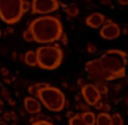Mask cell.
Here are the masks:
<instances>
[{
  "mask_svg": "<svg viewBox=\"0 0 128 125\" xmlns=\"http://www.w3.org/2000/svg\"><path fill=\"white\" fill-rule=\"evenodd\" d=\"M101 66L109 74L113 75L115 79L124 78L127 75V65H128V54L123 50L110 48L104 51L101 57L97 58Z\"/></svg>",
  "mask_w": 128,
  "mask_h": 125,
  "instance_id": "3",
  "label": "cell"
},
{
  "mask_svg": "<svg viewBox=\"0 0 128 125\" xmlns=\"http://www.w3.org/2000/svg\"><path fill=\"white\" fill-rule=\"evenodd\" d=\"M105 19L106 18H105L104 13H101V12H92V13H89V15L85 18V24L89 27V28L97 30L104 24Z\"/></svg>",
  "mask_w": 128,
  "mask_h": 125,
  "instance_id": "11",
  "label": "cell"
},
{
  "mask_svg": "<svg viewBox=\"0 0 128 125\" xmlns=\"http://www.w3.org/2000/svg\"><path fill=\"white\" fill-rule=\"evenodd\" d=\"M34 121H35V119H34V116H32V117H30V121H28V123H30V124H32Z\"/></svg>",
  "mask_w": 128,
  "mask_h": 125,
  "instance_id": "43",
  "label": "cell"
},
{
  "mask_svg": "<svg viewBox=\"0 0 128 125\" xmlns=\"http://www.w3.org/2000/svg\"><path fill=\"white\" fill-rule=\"evenodd\" d=\"M102 106H104V102L101 101V100H100V101H98V102L94 105V108H96L97 110H102Z\"/></svg>",
  "mask_w": 128,
  "mask_h": 125,
  "instance_id": "28",
  "label": "cell"
},
{
  "mask_svg": "<svg viewBox=\"0 0 128 125\" xmlns=\"http://www.w3.org/2000/svg\"><path fill=\"white\" fill-rule=\"evenodd\" d=\"M100 3H101L102 5H112L110 0H100Z\"/></svg>",
  "mask_w": 128,
  "mask_h": 125,
  "instance_id": "34",
  "label": "cell"
},
{
  "mask_svg": "<svg viewBox=\"0 0 128 125\" xmlns=\"http://www.w3.org/2000/svg\"><path fill=\"white\" fill-rule=\"evenodd\" d=\"M86 53L88 54H96L97 53V47L94 43H88L86 44Z\"/></svg>",
  "mask_w": 128,
  "mask_h": 125,
  "instance_id": "21",
  "label": "cell"
},
{
  "mask_svg": "<svg viewBox=\"0 0 128 125\" xmlns=\"http://www.w3.org/2000/svg\"><path fill=\"white\" fill-rule=\"evenodd\" d=\"M7 101H8V104H10L11 106H15V105H16V101H15L14 98H11V97H8V98H7Z\"/></svg>",
  "mask_w": 128,
  "mask_h": 125,
  "instance_id": "33",
  "label": "cell"
},
{
  "mask_svg": "<svg viewBox=\"0 0 128 125\" xmlns=\"http://www.w3.org/2000/svg\"><path fill=\"white\" fill-rule=\"evenodd\" d=\"M127 114H128V109H127Z\"/></svg>",
  "mask_w": 128,
  "mask_h": 125,
  "instance_id": "49",
  "label": "cell"
},
{
  "mask_svg": "<svg viewBox=\"0 0 128 125\" xmlns=\"http://www.w3.org/2000/svg\"><path fill=\"white\" fill-rule=\"evenodd\" d=\"M100 36L106 40H115L122 35V27L117 23H115L112 19H105V22L98 31Z\"/></svg>",
  "mask_w": 128,
  "mask_h": 125,
  "instance_id": "8",
  "label": "cell"
},
{
  "mask_svg": "<svg viewBox=\"0 0 128 125\" xmlns=\"http://www.w3.org/2000/svg\"><path fill=\"white\" fill-rule=\"evenodd\" d=\"M116 1L120 5H128V0H116Z\"/></svg>",
  "mask_w": 128,
  "mask_h": 125,
  "instance_id": "35",
  "label": "cell"
},
{
  "mask_svg": "<svg viewBox=\"0 0 128 125\" xmlns=\"http://www.w3.org/2000/svg\"><path fill=\"white\" fill-rule=\"evenodd\" d=\"M127 34H128V28L127 27H123L122 28V35H127Z\"/></svg>",
  "mask_w": 128,
  "mask_h": 125,
  "instance_id": "39",
  "label": "cell"
},
{
  "mask_svg": "<svg viewBox=\"0 0 128 125\" xmlns=\"http://www.w3.org/2000/svg\"><path fill=\"white\" fill-rule=\"evenodd\" d=\"M64 11L65 13L68 15V18H77L80 15V8L77 7V4H74V3H72V4H65L64 7Z\"/></svg>",
  "mask_w": 128,
  "mask_h": 125,
  "instance_id": "13",
  "label": "cell"
},
{
  "mask_svg": "<svg viewBox=\"0 0 128 125\" xmlns=\"http://www.w3.org/2000/svg\"><path fill=\"white\" fill-rule=\"evenodd\" d=\"M94 86L97 88V90L100 92L101 96H106L109 92V88L106 85V82H102V81H98V82H94Z\"/></svg>",
  "mask_w": 128,
  "mask_h": 125,
  "instance_id": "16",
  "label": "cell"
},
{
  "mask_svg": "<svg viewBox=\"0 0 128 125\" xmlns=\"http://www.w3.org/2000/svg\"><path fill=\"white\" fill-rule=\"evenodd\" d=\"M0 125H7V121L4 119H0Z\"/></svg>",
  "mask_w": 128,
  "mask_h": 125,
  "instance_id": "42",
  "label": "cell"
},
{
  "mask_svg": "<svg viewBox=\"0 0 128 125\" xmlns=\"http://www.w3.org/2000/svg\"><path fill=\"white\" fill-rule=\"evenodd\" d=\"M85 71H86V74H88V77L94 82H98V81H102V82L115 81L113 75L109 74V73L102 67L97 58L86 62L85 63Z\"/></svg>",
  "mask_w": 128,
  "mask_h": 125,
  "instance_id": "6",
  "label": "cell"
},
{
  "mask_svg": "<svg viewBox=\"0 0 128 125\" xmlns=\"http://www.w3.org/2000/svg\"><path fill=\"white\" fill-rule=\"evenodd\" d=\"M2 96L4 97V98H8V97H10V92L7 89H3L2 90Z\"/></svg>",
  "mask_w": 128,
  "mask_h": 125,
  "instance_id": "31",
  "label": "cell"
},
{
  "mask_svg": "<svg viewBox=\"0 0 128 125\" xmlns=\"http://www.w3.org/2000/svg\"><path fill=\"white\" fill-rule=\"evenodd\" d=\"M38 67L42 70H55L58 69L64 61V50L61 48L60 43H51V44H42L35 50Z\"/></svg>",
  "mask_w": 128,
  "mask_h": 125,
  "instance_id": "4",
  "label": "cell"
},
{
  "mask_svg": "<svg viewBox=\"0 0 128 125\" xmlns=\"http://www.w3.org/2000/svg\"><path fill=\"white\" fill-rule=\"evenodd\" d=\"M22 36H23V39H24L26 42H34V35H32V32H31L28 28L23 31Z\"/></svg>",
  "mask_w": 128,
  "mask_h": 125,
  "instance_id": "19",
  "label": "cell"
},
{
  "mask_svg": "<svg viewBox=\"0 0 128 125\" xmlns=\"http://www.w3.org/2000/svg\"><path fill=\"white\" fill-rule=\"evenodd\" d=\"M68 123H69V125H88L84 121V119L81 117V114H77V113H76L72 119H69Z\"/></svg>",
  "mask_w": 128,
  "mask_h": 125,
  "instance_id": "17",
  "label": "cell"
},
{
  "mask_svg": "<svg viewBox=\"0 0 128 125\" xmlns=\"http://www.w3.org/2000/svg\"><path fill=\"white\" fill-rule=\"evenodd\" d=\"M74 114H76V113L73 112V110H69V112L66 113V119H68V120H69V119H72V117H73Z\"/></svg>",
  "mask_w": 128,
  "mask_h": 125,
  "instance_id": "36",
  "label": "cell"
},
{
  "mask_svg": "<svg viewBox=\"0 0 128 125\" xmlns=\"http://www.w3.org/2000/svg\"><path fill=\"white\" fill-rule=\"evenodd\" d=\"M96 125H110V114L108 112L96 114Z\"/></svg>",
  "mask_w": 128,
  "mask_h": 125,
  "instance_id": "14",
  "label": "cell"
},
{
  "mask_svg": "<svg viewBox=\"0 0 128 125\" xmlns=\"http://www.w3.org/2000/svg\"><path fill=\"white\" fill-rule=\"evenodd\" d=\"M3 112H4V101L0 100V114H2Z\"/></svg>",
  "mask_w": 128,
  "mask_h": 125,
  "instance_id": "37",
  "label": "cell"
},
{
  "mask_svg": "<svg viewBox=\"0 0 128 125\" xmlns=\"http://www.w3.org/2000/svg\"><path fill=\"white\" fill-rule=\"evenodd\" d=\"M31 9V0H23V12H28Z\"/></svg>",
  "mask_w": 128,
  "mask_h": 125,
  "instance_id": "23",
  "label": "cell"
},
{
  "mask_svg": "<svg viewBox=\"0 0 128 125\" xmlns=\"http://www.w3.org/2000/svg\"><path fill=\"white\" fill-rule=\"evenodd\" d=\"M81 114V117L84 119V121L88 125H96V114L90 112V110H88V112H82L80 113Z\"/></svg>",
  "mask_w": 128,
  "mask_h": 125,
  "instance_id": "15",
  "label": "cell"
},
{
  "mask_svg": "<svg viewBox=\"0 0 128 125\" xmlns=\"http://www.w3.org/2000/svg\"><path fill=\"white\" fill-rule=\"evenodd\" d=\"M22 61L24 62L27 66L30 67H38V59H36V53L34 50L26 51L24 55L22 57Z\"/></svg>",
  "mask_w": 128,
  "mask_h": 125,
  "instance_id": "12",
  "label": "cell"
},
{
  "mask_svg": "<svg viewBox=\"0 0 128 125\" xmlns=\"http://www.w3.org/2000/svg\"><path fill=\"white\" fill-rule=\"evenodd\" d=\"M77 109L81 110V113L82 112H88V110H89V105L86 102H81V101H80V102H77Z\"/></svg>",
  "mask_w": 128,
  "mask_h": 125,
  "instance_id": "22",
  "label": "cell"
},
{
  "mask_svg": "<svg viewBox=\"0 0 128 125\" xmlns=\"http://www.w3.org/2000/svg\"><path fill=\"white\" fill-rule=\"evenodd\" d=\"M126 105L128 106V97H126Z\"/></svg>",
  "mask_w": 128,
  "mask_h": 125,
  "instance_id": "46",
  "label": "cell"
},
{
  "mask_svg": "<svg viewBox=\"0 0 128 125\" xmlns=\"http://www.w3.org/2000/svg\"><path fill=\"white\" fill-rule=\"evenodd\" d=\"M26 113H27V112H26L24 109H23V108H22V109H19V114H20L22 117H24V114H26Z\"/></svg>",
  "mask_w": 128,
  "mask_h": 125,
  "instance_id": "40",
  "label": "cell"
},
{
  "mask_svg": "<svg viewBox=\"0 0 128 125\" xmlns=\"http://www.w3.org/2000/svg\"><path fill=\"white\" fill-rule=\"evenodd\" d=\"M3 119L8 123V121L11 120V112H3Z\"/></svg>",
  "mask_w": 128,
  "mask_h": 125,
  "instance_id": "26",
  "label": "cell"
},
{
  "mask_svg": "<svg viewBox=\"0 0 128 125\" xmlns=\"http://www.w3.org/2000/svg\"><path fill=\"white\" fill-rule=\"evenodd\" d=\"M24 16L23 0H0V20L7 26L19 23Z\"/></svg>",
  "mask_w": 128,
  "mask_h": 125,
  "instance_id": "5",
  "label": "cell"
},
{
  "mask_svg": "<svg viewBox=\"0 0 128 125\" xmlns=\"http://www.w3.org/2000/svg\"><path fill=\"white\" fill-rule=\"evenodd\" d=\"M77 83H78V85H80V86H84V85H85V83H86V82H85V81H84V79H82V78H80V79H78V81H77Z\"/></svg>",
  "mask_w": 128,
  "mask_h": 125,
  "instance_id": "38",
  "label": "cell"
},
{
  "mask_svg": "<svg viewBox=\"0 0 128 125\" xmlns=\"http://www.w3.org/2000/svg\"><path fill=\"white\" fill-rule=\"evenodd\" d=\"M61 7L60 0H31V9L32 15H50L58 11Z\"/></svg>",
  "mask_w": 128,
  "mask_h": 125,
  "instance_id": "7",
  "label": "cell"
},
{
  "mask_svg": "<svg viewBox=\"0 0 128 125\" xmlns=\"http://www.w3.org/2000/svg\"><path fill=\"white\" fill-rule=\"evenodd\" d=\"M58 42H61L62 44H65V46H66V44L69 43V38H68V35L65 32H62V35H61V38H60V40Z\"/></svg>",
  "mask_w": 128,
  "mask_h": 125,
  "instance_id": "24",
  "label": "cell"
},
{
  "mask_svg": "<svg viewBox=\"0 0 128 125\" xmlns=\"http://www.w3.org/2000/svg\"><path fill=\"white\" fill-rule=\"evenodd\" d=\"M126 77H127V83H128V75H126Z\"/></svg>",
  "mask_w": 128,
  "mask_h": 125,
  "instance_id": "48",
  "label": "cell"
},
{
  "mask_svg": "<svg viewBox=\"0 0 128 125\" xmlns=\"http://www.w3.org/2000/svg\"><path fill=\"white\" fill-rule=\"evenodd\" d=\"M81 96H82L84 102H86L89 106H94L102 98V96L100 94V92L94 86V83H88V82L84 86H81Z\"/></svg>",
  "mask_w": 128,
  "mask_h": 125,
  "instance_id": "9",
  "label": "cell"
},
{
  "mask_svg": "<svg viewBox=\"0 0 128 125\" xmlns=\"http://www.w3.org/2000/svg\"><path fill=\"white\" fill-rule=\"evenodd\" d=\"M36 86V98L40 101L42 106L49 112L60 113L65 109L69 102L61 89L55 88L50 83H35Z\"/></svg>",
  "mask_w": 128,
  "mask_h": 125,
  "instance_id": "2",
  "label": "cell"
},
{
  "mask_svg": "<svg viewBox=\"0 0 128 125\" xmlns=\"http://www.w3.org/2000/svg\"><path fill=\"white\" fill-rule=\"evenodd\" d=\"M81 100H82V96H81V94H77V96H76V102H80Z\"/></svg>",
  "mask_w": 128,
  "mask_h": 125,
  "instance_id": "41",
  "label": "cell"
},
{
  "mask_svg": "<svg viewBox=\"0 0 128 125\" xmlns=\"http://www.w3.org/2000/svg\"><path fill=\"white\" fill-rule=\"evenodd\" d=\"M23 108L31 116L42 112V104H40V101L36 97H32V96H27L23 98Z\"/></svg>",
  "mask_w": 128,
  "mask_h": 125,
  "instance_id": "10",
  "label": "cell"
},
{
  "mask_svg": "<svg viewBox=\"0 0 128 125\" xmlns=\"http://www.w3.org/2000/svg\"><path fill=\"white\" fill-rule=\"evenodd\" d=\"M113 89H115V92H120L123 89V85L122 83H116V85H113Z\"/></svg>",
  "mask_w": 128,
  "mask_h": 125,
  "instance_id": "30",
  "label": "cell"
},
{
  "mask_svg": "<svg viewBox=\"0 0 128 125\" xmlns=\"http://www.w3.org/2000/svg\"><path fill=\"white\" fill-rule=\"evenodd\" d=\"M16 55H18L16 53H12V58H14V59H16Z\"/></svg>",
  "mask_w": 128,
  "mask_h": 125,
  "instance_id": "45",
  "label": "cell"
},
{
  "mask_svg": "<svg viewBox=\"0 0 128 125\" xmlns=\"http://www.w3.org/2000/svg\"><path fill=\"white\" fill-rule=\"evenodd\" d=\"M28 30L32 32L35 43L51 44L60 40L64 32V26L58 16L40 15L30 22Z\"/></svg>",
  "mask_w": 128,
  "mask_h": 125,
  "instance_id": "1",
  "label": "cell"
},
{
  "mask_svg": "<svg viewBox=\"0 0 128 125\" xmlns=\"http://www.w3.org/2000/svg\"><path fill=\"white\" fill-rule=\"evenodd\" d=\"M2 35H3V31H2V28H0V38H2Z\"/></svg>",
  "mask_w": 128,
  "mask_h": 125,
  "instance_id": "47",
  "label": "cell"
},
{
  "mask_svg": "<svg viewBox=\"0 0 128 125\" xmlns=\"http://www.w3.org/2000/svg\"><path fill=\"white\" fill-rule=\"evenodd\" d=\"M55 120H58V121H60V120H62V119H61V116H58V114H57V116H55Z\"/></svg>",
  "mask_w": 128,
  "mask_h": 125,
  "instance_id": "44",
  "label": "cell"
},
{
  "mask_svg": "<svg viewBox=\"0 0 128 125\" xmlns=\"http://www.w3.org/2000/svg\"><path fill=\"white\" fill-rule=\"evenodd\" d=\"M110 125H124V119L120 113L110 114Z\"/></svg>",
  "mask_w": 128,
  "mask_h": 125,
  "instance_id": "18",
  "label": "cell"
},
{
  "mask_svg": "<svg viewBox=\"0 0 128 125\" xmlns=\"http://www.w3.org/2000/svg\"><path fill=\"white\" fill-rule=\"evenodd\" d=\"M10 34H14V27H12V26H8V27H7L4 35H10Z\"/></svg>",
  "mask_w": 128,
  "mask_h": 125,
  "instance_id": "29",
  "label": "cell"
},
{
  "mask_svg": "<svg viewBox=\"0 0 128 125\" xmlns=\"http://www.w3.org/2000/svg\"><path fill=\"white\" fill-rule=\"evenodd\" d=\"M28 93H30V96H35L36 94V86L35 85H30L28 86Z\"/></svg>",
  "mask_w": 128,
  "mask_h": 125,
  "instance_id": "25",
  "label": "cell"
},
{
  "mask_svg": "<svg viewBox=\"0 0 128 125\" xmlns=\"http://www.w3.org/2000/svg\"><path fill=\"white\" fill-rule=\"evenodd\" d=\"M0 73H2L3 77H8L10 75V70L7 67H2V70H0Z\"/></svg>",
  "mask_w": 128,
  "mask_h": 125,
  "instance_id": "27",
  "label": "cell"
},
{
  "mask_svg": "<svg viewBox=\"0 0 128 125\" xmlns=\"http://www.w3.org/2000/svg\"><path fill=\"white\" fill-rule=\"evenodd\" d=\"M30 125H55L53 124L51 121H49L47 119H42V120H36V121H34L32 124H30Z\"/></svg>",
  "mask_w": 128,
  "mask_h": 125,
  "instance_id": "20",
  "label": "cell"
},
{
  "mask_svg": "<svg viewBox=\"0 0 128 125\" xmlns=\"http://www.w3.org/2000/svg\"><path fill=\"white\" fill-rule=\"evenodd\" d=\"M110 109H112V108H110L109 104H104V106H102V110H104V112H108V113H109Z\"/></svg>",
  "mask_w": 128,
  "mask_h": 125,
  "instance_id": "32",
  "label": "cell"
}]
</instances>
